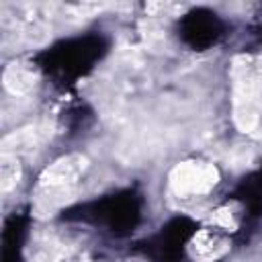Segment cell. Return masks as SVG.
Returning a JSON list of instances; mask_svg holds the SVG:
<instances>
[{"label":"cell","instance_id":"cell-4","mask_svg":"<svg viewBox=\"0 0 262 262\" xmlns=\"http://www.w3.org/2000/svg\"><path fill=\"white\" fill-rule=\"evenodd\" d=\"M49 125L45 123H37V125H29L25 129H18L14 133H10L8 137H4L2 141V151L4 154H12V151H29L35 149L37 145H41L47 137H49Z\"/></svg>","mask_w":262,"mask_h":262},{"label":"cell","instance_id":"cell-1","mask_svg":"<svg viewBox=\"0 0 262 262\" xmlns=\"http://www.w3.org/2000/svg\"><path fill=\"white\" fill-rule=\"evenodd\" d=\"M88 160L80 154H70L55 160L39 178L35 190L33 211L39 219L51 217L57 209L68 205L76 194L78 178L84 174Z\"/></svg>","mask_w":262,"mask_h":262},{"label":"cell","instance_id":"cell-2","mask_svg":"<svg viewBox=\"0 0 262 262\" xmlns=\"http://www.w3.org/2000/svg\"><path fill=\"white\" fill-rule=\"evenodd\" d=\"M233 121L244 133L258 127L262 111V74L250 57H237L233 63Z\"/></svg>","mask_w":262,"mask_h":262},{"label":"cell","instance_id":"cell-8","mask_svg":"<svg viewBox=\"0 0 262 262\" xmlns=\"http://www.w3.org/2000/svg\"><path fill=\"white\" fill-rule=\"evenodd\" d=\"M213 221L225 229H235V219H233V213L229 209H219L215 215H213Z\"/></svg>","mask_w":262,"mask_h":262},{"label":"cell","instance_id":"cell-5","mask_svg":"<svg viewBox=\"0 0 262 262\" xmlns=\"http://www.w3.org/2000/svg\"><path fill=\"white\" fill-rule=\"evenodd\" d=\"M35 84H37V76L33 74L31 68L23 66V63H10L4 70V86L14 96L31 92Z\"/></svg>","mask_w":262,"mask_h":262},{"label":"cell","instance_id":"cell-3","mask_svg":"<svg viewBox=\"0 0 262 262\" xmlns=\"http://www.w3.org/2000/svg\"><path fill=\"white\" fill-rule=\"evenodd\" d=\"M219 180V170L213 164L182 162L170 172V188L176 196L207 194Z\"/></svg>","mask_w":262,"mask_h":262},{"label":"cell","instance_id":"cell-7","mask_svg":"<svg viewBox=\"0 0 262 262\" xmlns=\"http://www.w3.org/2000/svg\"><path fill=\"white\" fill-rule=\"evenodd\" d=\"M20 178V164L14 154H4L0 156V188L2 192H8L10 188L16 186Z\"/></svg>","mask_w":262,"mask_h":262},{"label":"cell","instance_id":"cell-6","mask_svg":"<svg viewBox=\"0 0 262 262\" xmlns=\"http://www.w3.org/2000/svg\"><path fill=\"white\" fill-rule=\"evenodd\" d=\"M192 250H194V256H196L199 260L209 262V260H215V258H219V256L223 254L225 244H223V239H221L219 235H215L213 231H201V233L194 237V242H192Z\"/></svg>","mask_w":262,"mask_h":262}]
</instances>
